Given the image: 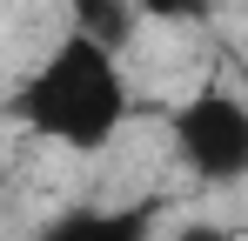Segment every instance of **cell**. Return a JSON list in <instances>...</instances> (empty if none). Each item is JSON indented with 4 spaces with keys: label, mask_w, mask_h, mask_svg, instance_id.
Here are the masks:
<instances>
[{
    "label": "cell",
    "mask_w": 248,
    "mask_h": 241,
    "mask_svg": "<svg viewBox=\"0 0 248 241\" xmlns=\"http://www.w3.org/2000/svg\"><path fill=\"white\" fill-rule=\"evenodd\" d=\"M134 114V87L121 74V54L101 47L87 34H67L54 40L41 67H27V80L14 87V120L27 134H41L67 154H101L114 148V134L127 127Z\"/></svg>",
    "instance_id": "obj_1"
},
{
    "label": "cell",
    "mask_w": 248,
    "mask_h": 241,
    "mask_svg": "<svg viewBox=\"0 0 248 241\" xmlns=\"http://www.w3.org/2000/svg\"><path fill=\"white\" fill-rule=\"evenodd\" d=\"M174 154L188 174H202L215 188L242 181L248 174V101L228 87H195L181 107H174Z\"/></svg>",
    "instance_id": "obj_2"
},
{
    "label": "cell",
    "mask_w": 248,
    "mask_h": 241,
    "mask_svg": "<svg viewBox=\"0 0 248 241\" xmlns=\"http://www.w3.org/2000/svg\"><path fill=\"white\" fill-rule=\"evenodd\" d=\"M34 241H155V201H81L61 208Z\"/></svg>",
    "instance_id": "obj_3"
},
{
    "label": "cell",
    "mask_w": 248,
    "mask_h": 241,
    "mask_svg": "<svg viewBox=\"0 0 248 241\" xmlns=\"http://www.w3.org/2000/svg\"><path fill=\"white\" fill-rule=\"evenodd\" d=\"M67 27L121 54L127 40H134V27H141V7L134 0H67Z\"/></svg>",
    "instance_id": "obj_4"
},
{
    "label": "cell",
    "mask_w": 248,
    "mask_h": 241,
    "mask_svg": "<svg viewBox=\"0 0 248 241\" xmlns=\"http://www.w3.org/2000/svg\"><path fill=\"white\" fill-rule=\"evenodd\" d=\"M141 20H161V27H195V20H215L221 0H134Z\"/></svg>",
    "instance_id": "obj_5"
},
{
    "label": "cell",
    "mask_w": 248,
    "mask_h": 241,
    "mask_svg": "<svg viewBox=\"0 0 248 241\" xmlns=\"http://www.w3.org/2000/svg\"><path fill=\"white\" fill-rule=\"evenodd\" d=\"M174 241H228V228H215V221H188V228H174Z\"/></svg>",
    "instance_id": "obj_6"
}]
</instances>
